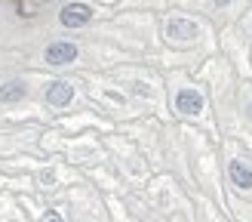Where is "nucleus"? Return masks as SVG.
Instances as JSON below:
<instances>
[{
	"mask_svg": "<svg viewBox=\"0 0 252 222\" xmlns=\"http://www.w3.org/2000/svg\"><path fill=\"white\" fill-rule=\"evenodd\" d=\"M93 19V6L90 3H68L65 9L59 12V22L65 25V28H80Z\"/></svg>",
	"mask_w": 252,
	"mask_h": 222,
	"instance_id": "1",
	"label": "nucleus"
},
{
	"mask_svg": "<svg viewBox=\"0 0 252 222\" xmlns=\"http://www.w3.org/2000/svg\"><path fill=\"white\" fill-rule=\"evenodd\" d=\"M175 108H179L182 114H200V111H203V96H200L194 86H185V90H179V96H175Z\"/></svg>",
	"mask_w": 252,
	"mask_h": 222,
	"instance_id": "2",
	"label": "nucleus"
},
{
	"mask_svg": "<svg viewBox=\"0 0 252 222\" xmlns=\"http://www.w3.org/2000/svg\"><path fill=\"white\" fill-rule=\"evenodd\" d=\"M74 59H77V46H74V43L56 40V43L46 46V62H49V65H71Z\"/></svg>",
	"mask_w": 252,
	"mask_h": 222,
	"instance_id": "3",
	"label": "nucleus"
},
{
	"mask_svg": "<svg viewBox=\"0 0 252 222\" xmlns=\"http://www.w3.org/2000/svg\"><path fill=\"white\" fill-rule=\"evenodd\" d=\"M71 99H74V86H71L68 80H56V83L46 90V102H49V105H68Z\"/></svg>",
	"mask_w": 252,
	"mask_h": 222,
	"instance_id": "4",
	"label": "nucleus"
},
{
	"mask_svg": "<svg viewBox=\"0 0 252 222\" xmlns=\"http://www.w3.org/2000/svg\"><path fill=\"white\" fill-rule=\"evenodd\" d=\"M166 34L175 37V40H191V37H197V25L194 22H185V19H169Z\"/></svg>",
	"mask_w": 252,
	"mask_h": 222,
	"instance_id": "5",
	"label": "nucleus"
},
{
	"mask_svg": "<svg viewBox=\"0 0 252 222\" xmlns=\"http://www.w3.org/2000/svg\"><path fill=\"white\" fill-rule=\"evenodd\" d=\"M231 179L240 188H252V164L246 160H231Z\"/></svg>",
	"mask_w": 252,
	"mask_h": 222,
	"instance_id": "6",
	"label": "nucleus"
},
{
	"mask_svg": "<svg viewBox=\"0 0 252 222\" xmlns=\"http://www.w3.org/2000/svg\"><path fill=\"white\" fill-rule=\"evenodd\" d=\"M25 93H28V90H25L22 80H9V83L0 86V102H19Z\"/></svg>",
	"mask_w": 252,
	"mask_h": 222,
	"instance_id": "7",
	"label": "nucleus"
},
{
	"mask_svg": "<svg viewBox=\"0 0 252 222\" xmlns=\"http://www.w3.org/2000/svg\"><path fill=\"white\" fill-rule=\"evenodd\" d=\"M40 182H43V185H53V182H56V176H53V173H43Z\"/></svg>",
	"mask_w": 252,
	"mask_h": 222,
	"instance_id": "8",
	"label": "nucleus"
},
{
	"mask_svg": "<svg viewBox=\"0 0 252 222\" xmlns=\"http://www.w3.org/2000/svg\"><path fill=\"white\" fill-rule=\"evenodd\" d=\"M46 222H65V219H62L59 213H46Z\"/></svg>",
	"mask_w": 252,
	"mask_h": 222,
	"instance_id": "9",
	"label": "nucleus"
},
{
	"mask_svg": "<svg viewBox=\"0 0 252 222\" xmlns=\"http://www.w3.org/2000/svg\"><path fill=\"white\" fill-rule=\"evenodd\" d=\"M246 117H249V120H252V102H249V108H246Z\"/></svg>",
	"mask_w": 252,
	"mask_h": 222,
	"instance_id": "10",
	"label": "nucleus"
},
{
	"mask_svg": "<svg viewBox=\"0 0 252 222\" xmlns=\"http://www.w3.org/2000/svg\"><path fill=\"white\" fill-rule=\"evenodd\" d=\"M216 3H219V6H224V3H228V0H216Z\"/></svg>",
	"mask_w": 252,
	"mask_h": 222,
	"instance_id": "11",
	"label": "nucleus"
}]
</instances>
